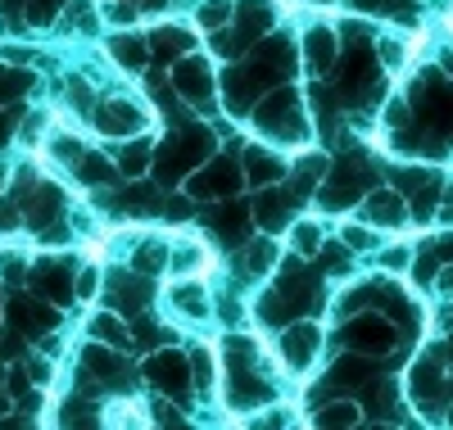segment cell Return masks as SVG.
<instances>
[{"label": "cell", "instance_id": "cell-1", "mask_svg": "<svg viewBox=\"0 0 453 430\" xmlns=\"http://www.w3.org/2000/svg\"><path fill=\"white\" fill-rule=\"evenodd\" d=\"M254 127L273 141H309L304 104H299V96L290 87H277L254 104Z\"/></svg>", "mask_w": 453, "mask_h": 430}, {"label": "cell", "instance_id": "cell-2", "mask_svg": "<svg viewBox=\"0 0 453 430\" xmlns=\"http://www.w3.org/2000/svg\"><path fill=\"white\" fill-rule=\"evenodd\" d=\"M367 181H372V173H367L363 159H340L335 168H326V177L318 186V200H322V209L340 213V209H349V204L363 200Z\"/></svg>", "mask_w": 453, "mask_h": 430}, {"label": "cell", "instance_id": "cell-3", "mask_svg": "<svg viewBox=\"0 0 453 430\" xmlns=\"http://www.w3.org/2000/svg\"><path fill=\"white\" fill-rule=\"evenodd\" d=\"M245 181V168L236 159H209L191 173V181H186V190H191V200H232V195L241 190Z\"/></svg>", "mask_w": 453, "mask_h": 430}, {"label": "cell", "instance_id": "cell-4", "mask_svg": "<svg viewBox=\"0 0 453 430\" xmlns=\"http://www.w3.org/2000/svg\"><path fill=\"white\" fill-rule=\"evenodd\" d=\"M204 154H209V136L200 127H186L181 136H173L159 154V177L173 186L177 177H191L200 164H204Z\"/></svg>", "mask_w": 453, "mask_h": 430}, {"label": "cell", "instance_id": "cell-5", "mask_svg": "<svg viewBox=\"0 0 453 430\" xmlns=\"http://www.w3.org/2000/svg\"><path fill=\"white\" fill-rule=\"evenodd\" d=\"M145 380L155 385V389H164L168 399H186V389H191V358L181 354V349H155L150 354V363H145Z\"/></svg>", "mask_w": 453, "mask_h": 430}, {"label": "cell", "instance_id": "cell-6", "mask_svg": "<svg viewBox=\"0 0 453 430\" xmlns=\"http://www.w3.org/2000/svg\"><path fill=\"white\" fill-rule=\"evenodd\" d=\"M91 123L100 136H113V141H127V136H141L145 123H150V113L136 104V100H104L91 109Z\"/></svg>", "mask_w": 453, "mask_h": 430}, {"label": "cell", "instance_id": "cell-7", "mask_svg": "<svg viewBox=\"0 0 453 430\" xmlns=\"http://www.w3.org/2000/svg\"><path fill=\"white\" fill-rule=\"evenodd\" d=\"M173 91H177L181 100H191V104L209 109V104H213V68H209V59L181 55L177 68H173Z\"/></svg>", "mask_w": 453, "mask_h": 430}, {"label": "cell", "instance_id": "cell-8", "mask_svg": "<svg viewBox=\"0 0 453 430\" xmlns=\"http://www.w3.org/2000/svg\"><path fill=\"white\" fill-rule=\"evenodd\" d=\"M277 349H281V358H286L290 372H309L313 358H318V349H322V331H318L313 322H290V326L281 331Z\"/></svg>", "mask_w": 453, "mask_h": 430}, {"label": "cell", "instance_id": "cell-9", "mask_svg": "<svg viewBox=\"0 0 453 430\" xmlns=\"http://www.w3.org/2000/svg\"><path fill=\"white\" fill-rule=\"evenodd\" d=\"M27 281H32L36 299H50V303H73V299H78V295H73V267L59 263V258H42L27 272Z\"/></svg>", "mask_w": 453, "mask_h": 430}, {"label": "cell", "instance_id": "cell-10", "mask_svg": "<svg viewBox=\"0 0 453 430\" xmlns=\"http://www.w3.org/2000/svg\"><path fill=\"white\" fill-rule=\"evenodd\" d=\"M345 344L349 349H358V354H386V349L395 344V326L386 322V318H376V312H367V318H354L349 326H345Z\"/></svg>", "mask_w": 453, "mask_h": 430}, {"label": "cell", "instance_id": "cell-11", "mask_svg": "<svg viewBox=\"0 0 453 430\" xmlns=\"http://www.w3.org/2000/svg\"><path fill=\"white\" fill-rule=\"evenodd\" d=\"M299 200L295 190H268V186H258L254 190V222L268 231V236H277L281 227H290V204Z\"/></svg>", "mask_w": 453, "mask_h": 430}, {"label": "cell", "instance_id": "cell-12", "mask_svg": "<svg viewBox=\"0 0 453 430\" xmlns=\"http://www.w3.org/2000/svg\"><path fill=\"white\" fill-rule=\"evenodd\" d=\"M241 168H245V181L258 190V186H273V181H281L286 173H290V164L281 159V154H273L268 145H250L245 150V159H241Z\"/></svg>", "mask_w": 453, "mask_h": 430}, {"label": "cell", "instance_id": "cell-13", "mask_svg": "<svg viewBox=\"0 0 453 430\" xmlns=\"http://www.w3.org/2000/svg\"><path fill=\"white\" fill-rule=\"evenodd\" d=\"M363 218H367V227H403L408 200L399 190H372V195H363Z\"/></svg>", "mask_w": 453, "mask_h": 430}, {"label": "cell", "instance_id": "cell-14", "mask_svg": "<svg viewBox=\"0 0 453 430\" xmlns=\"http://www.w3.org/2000/svg\"><path fill=\"white\" fill-rule=\"evenodd\" d=\"M372 91H376V82H372V55L354 50L345 59V68H340V96H345L349 104H363Z\"/></svg>", "mask_w": 453, "mask_h": 430}, {"label": "cell", "instance_id": "cell-15", "mask_svg": "<svg viewBox=\"0 0 453 430\" xmlns=\"http://www.w3.org/2000/svg\"><path fill=\"white\" fill-rule=\"evenodd\" d=\"M335 55H340V36H335L326 23L309 27V36H304V59H309V73H313V77H326V68L335 64Z\"/></svg>", "mask_w": 453, "mask_h": 430}, {"label": "cell", "instance_id": "cell-16", "mask_svg": "<svg viewBox=\"0 0 453 430\" xmlns=\"http://www.w3.org/2000/svg\"><path fill=\"white\" fill-rule=\"evenodd\" d=\"M376 380H381V376H376V367L367 363V354H358V349L340 358L335 372H331V385L335 389H376Z\"/></svg>", "mask_w": 453, "mask_h": 430}, {"label": "cell", "instance_id": "cell-17", "mask_svg": "<svg viewBox=\"0 0 453 430\" xmlns=\"http://www.w3.org/2000/svg\"><path fill=\"white\" fill-rule=\"evenodd\" d=\"M168 299H173V308L181 312V318H191V322H209V290L200 286V281H191V277H186V281H177L173 290H168Z\"/></svg>", "mask_w": 453, "mask_h": 430}, {"label": "cell", "instance_id": "cell-18", "mask_svg": "<svg viewBox=\"0 0 453 430\" xmlns=\"http://www.w3.org/2000/svg\"><path fill=\"white\" fill-rule=\"evenodd\" d=\"M109 59L127 68V73H141L145 59H150V46H145V36L136 32H119V36H109Z\"/></svg>", "mask_w": 453, "mask_h": 430}, {"label": "cell", "instance_id": "cell-19", "mask_svg": "<svg viewBox=\"0 0 453 430\" xmlns=\"http://www.w3.org/2000/svg\"><path fill=\"white\" fill-rule=\"evenodd\" d=\"M440 385H444V376H440V358H435V354H422L418 363H412V376H408L412 399H418V403H431V399L440 395Z\"/></svg>", "mask_w": 453, "mask_h": 430}, {"label": "cell", "instance_id": "cell-20", "mask_svg": "<svg viewBox=\"0 0 453 430\" xmlns=\"http://www.w3.org/2000/svg\"><path fill=\"white\" fill-rule=\"evenodd\" d=\"M109 299L119 308H141L150 299V277H141V272H113L109 277Z\"/></svg>", "mask_w": 453, "mask_h": 430}, {"label": "cell", "instance_id": "cell-21", "mask_svg": "<svg viewBox=\"0 0 453 430\" xmlns=\"http://www.w3.org/2000/svg\"><path fill=\"white\" fill-rule=\"evenodd\" d=\"M277 23V5L273 0H236V27L245 36H263Z\"/></svg>", "mask_w": 453, "mask_h": 430}, {"label": "cell", "instance_id": "cell-22", "mask_svg": "<svg viewBox=\"0 0 453 430\" xmlns=\"http://www.w3.org/2000/svg\"><path fill=\"white\" fill-rule=\"evenodd\" d=\"M87 372L100 380V385H127V363L119 358V354H104V344H96V349H87Z\"/></svg>", "mask_w": 453, "mask_h": 430}, {"label": "cell", "instance_id": "cell-23", "mask_svg": "<svg viewBox=\"0 0 453 430\" xmlns=\"http://www.w3.org/2000/svg\"><path fill=\"white\" fill-rule=\"evenodd\" d=\"M191 46H196V36L186 32V27H173V23H164V27H155V32H150V50H155V55H164V59H181V55H191Z\"/></svg>", "mask_w": 453, "mask_h": 430}, {"label": "cell", "instance_id": "cell-24", "mask_svg": "<svg viewBox=\"0 0 453 430\" xmlns=\"http://www.w3.org/2000/svg\"><path fill=\"white\" fill-rule=\"evenodd\" d=\"M150 164H155V145H150V136H127V145L119 150V173L123 177H145Z\"/></svg>", "mask_w": 453, "mask_h": 430}, {"label": "cell", "instance_id": "cell-25", "mask_svg": "<svg viewBox=\"0 0 453 430\" xmlns=\"http://www.w3.org/2000/svg\"><path fill=\"white\" fill-rule=\"evenodd\" d=\"M273 263H277V245H273L268 231H263L258 241L245 245V254H241V272H245V277H268Z\"/></svg>", "mask_w": 453, "mask_h": 430}, {"label": "cell", "instance_id": "cell-26", "mask_svg": "<svg viewBox=\"0 0 453 430\" xmlns=\"http://www.w3.org/2000/svg\"><path fill=\"white\" fill-rule=\"evenodd\" d=\"M349 267H354V250L345 241H331L318 250V272L322 277H349Z\"/></svg>", "mask_w": 453, "mask_h": 430}, {"label": "cell", "instance_id": "cell-27", "mask_svg": "<svg viewBox=\"0 0 453 430\" xmlns=\"http://www.w3.org/2000/svg\"><path fill=\"white\" fill-rule=\"evenodd\" d=\"M254 59H258V64H268L277 77H290V68H295V46L286 42V36H273V42H263V46H258Z\"/></svg>", "mask_w": 453, "mask_h": 430}, {"label": "cell", "instance_id": "cell-28", "mask_svg": "<svg viewBox=\"0 0 453 430\" xmlns=\"http://www.w3.org/2000/svg\"><path fill=\"white\" fill-rule=\"evenodd\" d=\"M87 331H91V340L96 344H113V349H123L127 344V326H123V318H113V312H96V318L87 322Z\"/></svg>", "mask_w": 453, "mask_h": 430}, {"label": "cell", "instance_id": "cell-29", "mask_svg": "<svg viewBox=\"0 0 453 430\" xmlns=\"http://www.w3.org/2000/svg\"><path fill=\"white\" fill-rule=\"evenodd\" d=\"M168 263V245L164 241H141L132 250V272H141V277H155V272H164Z\"/></svg>", "mask_w": 453, "mask_h": 430}, {"label": "cell", "instance_id": "cell-30", "mask_svg": "<svg viewBox=\"0 0 453 430\" xmlns=\"http://www.w3.org/2000/svg\"><path fill=\"white\" fill-rule=\"evenodd\" d=\"M168 263H173V272H181V277H196V272L209 263V254H204V245H196V241H181V245L168 250Z\"/></svg>", "mask_w": 453, "mask_h": 430}, {"label": "cell", "instance_id": "cell-31", "mask_svg": "<svg viewBox=\"0 0 453 430\" xmlns=\"http://www.w3.org/2000/svg\"><path fill=\"white\" fill-rule=\"evenodd\" d=\"M50 159L64 164V168H78V164L87 159V145H82L78 136H68V132H55V136H50Z\"/></svg>", "mask_w": 453, "mask_h": 430}, {"label": "cell", "instance_id": "cell-32", "mask_svg": "<svg viewBox=\"0 0 453 430\" xmlns=\"http://www.w3.org/2000/svg\"><path fill=\"white\" fill-rule=\"evenodd\" d=\"M318 426H358L363 421V408L349 403V399H335V403H322V412L313 417Z\"/></svg>", "mask_w": 453, "mask_h": 430}, {"label": "cell", "instance_id": "cell-33", "mask_svg": "<svg viewBox=\"0 0 453 430\" xmlns=\"http://www.w3.org/2000/svg\"><path fill=\"white\" fill-rule=\"evenodd\" d=\"M196 19H200V27H226L236 19V0H200V10H196Z\"/></svg>", "mask_w": 453, "mask_h": 430}, {"label": "cell", "instance_id": "cell-34", "mask_svg": "<svg viewBox=\"0 0 453 430\" xmlns=\"http://www.w3.org/2000/svg\"><path fill=\"white\" fill-rule=\"evenodd\" d=\"M191 376H196V385H200V395H213L218 372H213V349H209V344H196V349H191Z\"/></svg>", "mask_w": 453, "mask_h": 430}, {"label": "cell", "instance_id": "cell-35", "mask_svg": "<svg viewBox=\"0 0 453 430\" xmlns=\"http://www.w3.org/2000/svg\"><path fill=\"white\" fill-rule=\"evenodd\" d=\"M123 209H127V213H159V209H164V195L150 190V186H132V190L123 195Z\"/></svg>", "mask_w": 453, "mask_h": 430}, {"label": "cell", "instance_id": "cell-36", "mask_svg": "<svg viewBox=\"0 0 453 430\" xmlns=\"http://www.w3.org/2000/svg\"><path fill=\"white\" fill-rule=\"evenodd\" d=\"M73 173H78V177H82L87 186H104V181L113 177V168H109V159H100V154H91V150H87V159H82L78 168H73Z\"/></svg>", "mask_w": 453, "mask_h": 430}, {"label": "cell", "instance_id": "cell-37", "mask_svg": "<svg viewBox=\"0 0 453 430\" xmlns=\"http://www.w3.org/2000/svg\"><path fill=\"white\" fill-rule=\"evenodd\" d=\"M290 231H295V250L299 254H318L322 250V222H309L304 218V222H295Z\"/></svg>", "mask_w": 453, "mask_h": 430}, {"label": "cell", "instance_id": "cell-38", "mask_svg": "<svg viewBox=\"0 0 453 430\" xmlns=\"http://www.w3.org/2000/svg\"><path fill=\"white\" fill-rule=\"evenodd\" d=\"M132 335H136V344H141V349H150V354H155V349H164V340H168V331H164V326L145 322V318L132 326Z\"/></svg>", "mask_w": 453, "mask_h": 430}, {"label": "cell", "instance_id": "cell-39", "mask_svg": "<svg viewBox=\"0 0 453 430\" xmlns=\"http://www.w3.org/2000/svg\"><path fill=\"white\" fill-rule=\"evenodd\" d=\"M27 87V73H14L10 64H0V104H10Z\"/></svg>", "mask_w": 453, "mask_h": 430}, {"label": "cell", "instance_id": "cell-40", "mask_svg": "<svg viewBox=\"0 0 453 430\" xmlns=\"http://www.w3.org/2000/svg\"><path fill=\"white\" fill-rule=\"evenodd\" d=\"M241 36H245V32H241ZM241 36L213 27V55H222V59H241V50H245V46H241Z\"/></svg>", "mask_w": 453, "mask_h": 430}, {"label": "cell", "instance_id": "cell-41", "mask_svg": "<svg viewBox=\"0 0 453 430\" xmlns=\"http://www.w3.org/2000/svg\"><path fill=\"white\" fill-rule=\"evenodd\" d=\"M367 14H408V0H354Z\"/></svg>", "mask_w": 453, "mask_h": 430}, {"label": "cell", "instance_id": "cell-42", "mask_svg": "<svg viewBox=\"0 0 453 430\" xmlns=\"http://www.w3.org/2000/svg\"><path fill=\"white\" fill-rule=\"evenodd\" d=\"M403 59H408V46L399 42V36H386V42H381V64L386 68H399Z\"/></svg>", "mask_w": 453, "mask_h": 430}, {"label": "cell", "instance_id": "cell-43", "mask_svg": "<svg viewBox=\"0 0 453 430\" xmlns=\"http://www.w3.org/2000/svg\"><path fill=\"white\" fill-rule=\"evenodd\" d=\"M0 277L23 281V277H27V272H23V254H14V250H5V254H0Z\"/></svg>", "mask_w": 453, "mask_h": 430}, {"label": "cell", "instance_id": "cell-44", "mask_svg": "<svg viewBox=\"0 0 453 430\" xmlns=\"http://www.w3.org/2000/svg\"><path fill=\"white\" fill-rule=\"evenodd\" d=\"M408 113H412L408 100H390V104H386V127H408V123H412Z\"/></svg>", "mask_w": 453, "mask_h": 430}, {"label": "cell", "instance_id": "cell-45", "mask_svg": "<svg viewBox=\"0 0 453 430\" xmlns=\"http://www.w3.org/2000/svg\"><path fill=\"white\" fill-rule=\"evenodd\" d=\"M19 222H23V209H19V200L0 204V231H19Z\"/></svg>", "mask_w": 453, "mask_h": 430}, {"label": "cell", "instance_id": "cell-46", "mask_svg": "<svg viewBox=\"0 0 453 430\" xmlns=\"http://www.w3.org/2000/svg\"><path fill=\"white\" fill-rule=\"evenodd\" d=\"M381 263H386V272H403V267L412 263V250H403V245H399V250H386Z\"/></svg>", "mask_w": 453, "mask_h": 430}, {"label": "cell", "instance_id": "cell-47", "mask_svg": "<svg viewBox=\"0 0 453 430\" xmlns=\"http://www.w3.org/2000/svg\"><path fill=\"white\" fill-rule=\"evenodd\" d=\"M435 290H440L444 299H453V263H440V272H435Z\"/></svg>", "mask_w": 453, "mask_h": 430}, {"label": "cell", "instance_id": "cell-48", "mask_svg": "<svg viewBox=\"0 0 453 430\" xmlns=\"http://www.w3.org/2000/svg\"><path fill=\"white\" fill-rule=\"evenodd\" d=\"M345 245H349V250H367V245H372V231H363V227H345Z\"/></svg>", "mask_w": 453, "mask_h": 430}, {"label": "cell", "instance_id": "cell-49", "mask_svg": "<svg viewBox=\"0 0 453 430\" xmlns=\"http://www.w3.org/2000/svg\"><path fill=\"white\" fill-rule=\"evenodd\" d=\"M96 281H100L96 272H82V277L73 281V295H78V299H91V295H96Z\"/></svg>", "mask_w": 453, "mask_h": 430}, {"label": "cell", "instance_id": "cell-50", "mask_svg": "<svg viewBox=\"0 0 453 430\" xmlns=\"http://www.w3.org/2000/svg\"><path fill=\"white\" fill-rule=\"evenodd\" d=\"M91 5H87V0H73V5H68V23H78V27H91V14H87Z\"/></svg>", "mask_w": 453, "mask_h": 430}, {"label": "cell", "instance_id": "cell-51", "mask_svg": "<svg viewBox=\"0 0 453 430\" xmlns=\"http://www.w3.org/2000/svg\"><path fill=\"white\" fill-rule=\"evenodd\" d=\"M164 218L186 222V218H191V204H186V200H164Z\"/></svg>", "mask_w": 453, "mask_h": 430}, {"label": "cell", "instance_id": "cell-52", "mask_svg": "<svg viewBox=\"0 0 453 430\" xmlns=\"http://www.w3.org/2000/svg\"><path fill=\"white\" fill-rule=\"evenodd\" d=\"M155 421H164V426H177V421H181V412H173V403H164V399H159V403H155Z\"/></svg>", "mask_w": 453, "mask_h": 430}, {"label": "cell", "instance_id": "cell-53", "mask_svg": "<svg viewBox=\"0 0 453 430\" xmlns=\"http://www.w3.org/2000/svg\"><path fill=\"white\" fill-rule=\"evenodd\" d=\"M109 19H113V23H123V27H127V23L136 19V10H127V5H119V10H109Z\"/></svg>", "mask_w": 453, "mask_h": 430}, {"label": "cell", "instance_id": "cell-54", "mask_svg": "<svg viewBox=\"0 0 453 430\" xmlns=\"http://www.w3.org/2000/svg\"><path fill=\"white\" fill-rule=\"evenodd\" d=\"M0 10H5V14H19V10H27V0H0Z\"/></svg>", "mask_w": 453, "mask_h": 430}, {"label": "cell", "instance_id": "cell-55", "mask_svg": "<svg viewBox=\"0 0 453 430\" xmlns=\"http://www.w3.org/2000/svg\"><path fill=\"white\" fill-rule=\"evenodd\" d=\"M164 5H168V0H141V10H145V14H159Z\"/></svg>", "mask_w": 453, "mask_h": 430}, {"label": "cell", "instance_id": "cell-56", "mask_svg": "<svg viewBox=\"0 0 453 430\" xmlns=\"http://www.w3.org/2000/svg\"><path fill=\"white\" fill-rule=\"evenodd\" d=\"M10 132H14V119H0V145L10 141Z\"/></svg>", "mask_w": 453, "mask_h": 430}, {"label": "cell", "instance_id": "cell-57", "mask_svg": "<svg viewBox=\"0 0 453 430\" xmlns=\"http://www.w3.org/2000/svg\"><path fill=\"white\" fill-rule=\"evenodd\" d=\"M444 73H449V77H453V50H449V55H444Z\"/></svg>", "mask_w": 453, "mask_h": 430}, {"label": "cell", "instance_id": "cell-58", "mask_svg": "<svg viewBox=\"0 0 453 430\" xmlns=\"http://www.w3.org/2000/svg\"><path fill=\"white\" fill-rule=\"evenodd\" d=\"M444 213H449V218H453V181H449V209H444Z\"/></svg>", "mask_w": 453, "mask_h": 430}, {"label": "cell", "instance_id": "cell-59", "mask_svg": "<svg viewBox=\"0 0 453 430\" xmlns=\"http://www.w3.org/2000/svg\"><path fill=\"white\" fill-rule=\"evenodd\" d=\"M449 363H453V335H449Z\"/></svg>", "mask_w": 453, "mask_h": 430}, {"label": "cell", "instance_id": "cell-60", "mask_svg": "<svg viewBox=\"0 0 453 430\" xmlns=\"http://www.w3.org/2000/svg\"><path fill=\"white\" fill-rule=\"evenodd\" d=\"M0 186H5V168H0Z\"/></svg>", "mask_w": 453, "mask_h": 430}, {"label": "cell", "instance_id": "cell-61", "mask_svg": "<svg viewBox=\"0 0 453 430\" xmlns=\"http://www.w3.org/2000/svg\"><path fill=\"white\" fill-rule=\"evenodd\" d=\"M449 426H453V412H449Z\"/></svg>", "mask_w": 453, "mask_h": 430}, {"label": "cell", "instance_id": "cell-62", "mask_svg": "<svg viewBox=\"0 0 453 430\" xmlns=\"http://www.w3.org/2000/svg\"><path fill=\"white\" fill-rule=\"evenodd\" d=\"M0 299H5V295H0Z\"/></svg>", "mask_w": 453, "mask_h": 430}]
</instances>
